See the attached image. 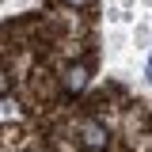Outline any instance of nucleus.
I'll use <instances>...</instances> for the list:
<instances>
[{
	"label": "nucleus",
	"instance_id": "1",
	"mask_svg": "<svg viewBox=\"0 0 152 152\" xmlns=\"http://www.w3.org/2000/svg\"><path fill=\"white\" fill-rule=\"evenodd\" d=\"M80 137H84V145H88V148H107V129H103V126H99V122H84V126H80Z\"/></svg>",
	"mask_w": 152,
	"mask_h": 152
},
{
	"label": "nucleus",
	"instance_id": "2",
	"mask_svg": "<svg viewBox=\"0 0 152 152\" xmlns=\"http://www.w3.org/2000/svg\"><path fill=\"white\" fill-rule=\"evenodd\" d=\"M88 84V65H69V72H65V88L69 91H80Z\"/></svg>",
	"mask_w": 152,
	"mask_h": 152
},
{
	"label": "nucleus",
	"instance_id": "3",
	"mask_svg": "<svg viewBox=\"0 0 152 152\" xmlns=\"http://www.w3.org/2000/svg\"><path fill=\"white\" fill-rule=\"evenodd\" d=\"M69 4H88V0H69Z\"/></svg>",
	"mask_w": 152,
	"mask_h": 152
},
{
	"label": "nucleus",
	"instance_id": "4",
	"mask_svg": "<svg viewBox=\"0 0 152 152\" xmlns=\"http://www.w3.org/2000/svg\"><path fill=\"white\" fill-rule=\"evenodd\" d=\"M148 76H152V61H148Z\"/></svg>",
	"mask_w": 152,
	"mask_h": 152
}]
</instances>
